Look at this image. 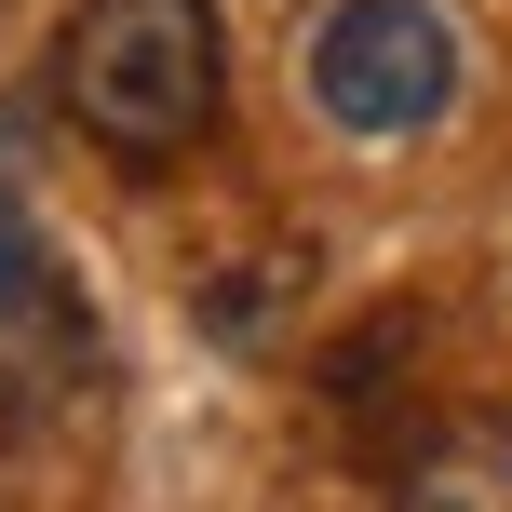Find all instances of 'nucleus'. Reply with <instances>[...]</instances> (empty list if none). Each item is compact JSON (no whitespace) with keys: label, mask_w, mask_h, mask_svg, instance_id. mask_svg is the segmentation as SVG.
<instances>
[{"label":"nucleus","mask_w":512,"mask_h":512,"mask_svg":"<svg viewBox=\"0 0 512 512\" xmlns=\"http://www.w3.org/2000/svg\"><path fill=\"white\" fill-rule=\"evenodd\" d=\"M54 108L108 162H189L230 108V27L216 0H68L54 27Z\"/></svg>","instance_id":"f257e3e1"},{"label":"nucleus","mask_w":512,"mask_h":512,"mask_svg":"<svg viewBox=\"0 0 512 512\" xmlns=\"http://www.w3.org/2000/svg\"><path fill=\"white\" fill-rule=\"evenodd\" d=\"M310 108L364 149H405L459 108V27L445 0H337L310 27Z\"/></svg>","instance_id":"f03ea898"},{"label":"nucleus","mask_w":512,"mask_h":512,"mask_svg":"<svg viewBox=\"0 0 512 512\" xmlns=\"http://www.w3.org/2000/svg\"><path fill=\"white\" fill-rule=\"evenodd\" d=\"M81 364H95V324H81L68 270L41 256V230H27L14 203H0V405H54Z\"/></svg>","instance_id":"7ed1b4c3"},{"label":"nucleus","mask_w":512,"mask_h":512,"mask_svg":"<svg viewBox=\"0 0 512 512\" xmlns=\"http://www.w3.org/2000/svg\"><path fill=\"white\" fill-rule=\"evenodd\" d=\"M391 512H512V405H472L445 432H418L405 472H391Z\"/></svg>","instance_id":"20e7f679"}]
</instances>
